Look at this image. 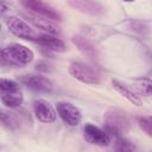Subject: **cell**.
Instances as JSON below:
<instances>
[{
    "mask_svg": "<svg viewBox=\"0 0 152 152\" xmlns=\"http://www.w3.org/2000/svg\"><path fill=\"white\" fill-rule=\"evenodd\" d=\"M71 40H72L74 45L80 50V52L82 55H84L88 58H95L96 57L95 48L87 38H84L82 36H74Z\"/></svg>",
    "mask_w": 152,
    "mask_h": 152,
    "instance_id": "13",
    "label": "cell"
},
{
    "mask_svg": "<svg viewBox=\"0 0 152 152\" xmlns=\"http://www.w3.org/2000/svg\"><path fill=\"white\" fill-rule=\"evenodd\" d=\"M36 43H38L39 45L44 46L48 50L55 51V52H64L66 51V45L64 44L63 40H61L59 38H57L55 34H50V33H45V34H39L34 38Z\"/></svg>",
    "mask_w": 152,
    "mask_h": 152,
    "instance_id": "11",
    "label": "cell"
},
{
    "mask_svg": "<svg viewBox=\"0 0 152 152\" xmlns=\"http://www.w3.org/2000/svg\"><path fill=\"white\" fill-rule=\"evenodd\" d=\"M33 59V52L25 45L13 43L1 50V63L18 66L31 63Z\"/></svg>",
    "mask_w": 152,
    "mask_h": 152,
    "instance_id": "1",
    "label": "cell"
},
{
    "mask_svg": "<svg viewBox=\"0 0 152 152\" xmlns=\"http://www.w3.org/2000/svg\"><path fill=\"white\" fill-rule=\"evenodd\" d=\"M33 108H34V114L37 119L44 124H51L57 118V112L51 106V103L48 102L46 100H43V99L36 100Z\"/></svg>",
    "mask_w": 152,
    "mask_h": 152,
    "instance_id": "10",
    "label": "cell"
},
{
    "mask_svg": "<svg viewBox=\"0 0 152 152\" xmlns=\"http://www.w3.org/2000/svg\"><path fill=\"white\" fill-rule=\"evenodd\" d=\"M0 89H1V93H11V91L20 90L17 82H14L12 80H7V78H1V81H0Z\"/></svg>",
    "mask_w": 152,
    "mask_h": 152,
    "instance_id": "17",
    "label": "cell"
},
{
    "mask_svg": "<svg viewBox=\"0 0 152 152\" xmlns=\"http://www.w3.org/2000/svg\"><path fill=\"white\" fill-rule=\"evenodd\" d=\"M28 20L38 28L43 30L44 32L46 33H50V34H57L59 32V28L57 25L53 24V20H50L48 18H44V17H40V15H30L28 17Z\"/></svg>",
    "mask_w": 152,
    "mask_h": 152,
    "instance_id": "12",
    "label": "cell"
},
{
    "mask_svg": "<svg viewBox=\"0 0 152 152\" xmlns=\"http://www.w3.org/2000/svg\"><path fill=\"white\" fill-rule=\"evenodd\" d=\"M150 118H151V119H152V116H150Z\"/></svg>",
    "mask_w": 152,
    "mask_h": 152,
    "instance_id": "23",
    "label": "cell"
},
{
    "mask_svg": "<svg viewBox=\"0 0 152 152\" xmlns=\"http://www.w3.org/2000/svg\"><path fill=\"white\" fill-rule=\"evenodd\" d=\"M24 97L20 90L11 91V93H1V102L5 107L8 108H17L23 104Z\"/></svg>",
    "mask_w": 152,
    "mask_h": 152,
    "instance_id": "15",
    "label": "cell"
},
{
    "mask_svg": "<svg viewBox=\"0 0 152 152\" xmlns=\"http://www.w3.org/2000/svg\"><path fill=\"white\" fill-rule=\"evenodd\" d=\"M139 127L145 132V134L152 138V119L151 118H139L138 119Z\"/></svg>",
    "mask_w": 152,
    "mask_h": 152,
    "instance_id": "20",
    "label": "cell"
},
{
    "mask_svg": "<svg viewBox=\"0 0 152 152\" xmlns=\"http://www.w3.org/2000/svg\"><path fill=\"white\" fill-rule=\"evenodd\" d=\"M135 88L139 94L144 96H151L152 95V80L148 77L139 78L135 82Z\"/></svg>",
    "mask_w": 152,
    "mask_h": 152,
    "instance_id": "16",
    "label": "cell"
},
{
    "mask_svg": "<svg viewBox=\"0 0 152 152\" xmlns=\"http://www.w3.org/2000/svg\"><path fill=\"white\" fill-rule=\"evenodd\" d=\"M84 138L89 144L96 146H108L110 142V134L93 124H86Z\"/></svg>",
    "mask_w": 152,
    "mask_h": 152,
    "instance_id": "7",
    "label": "cell"
},
{
    "mask_svg": "<svg viewBox=\"0 0 152 152\" xmlns=\"http://www.w3.org/2000/svg\"><path fill=\"white\" fill-rule=\"evenodd\" d=\"M66 1L70 7L88 15L97 17L104 13V7L97 0H66Z\"/></svg>",
    "mask_w": 152,
    "mask_h": 152,
    "instance_id": "9",
    "label": "cell"
},
{
    "mask_svg": "<svg viewBox=\"0 0 152 152\" xmlns=\"http://www.w3.org/2000/svg\"><path fill=\"white\" fill-rule=\"evenodd\" d=\"M112 84H113V88H114L120 95H122L126 100H128L131 103H133L134 106H141V100H140V97H139L133 90H131L127 86L122 84L121 82H119V81H116V80H113V81H112Z\"/></svg>",
    "mask_w": 152,
    "mask_h": 152,
    "instance_id": "14",
    "label": "cell"
},
{
    "mask_svg": "<svg viewBox=\"0 0 152 152\" xmlns=\"http://www.w3.org/2000/svg\"><path fill=\"white\" fill-rule=\"evenodd\" d=\"M122 1H125V2H133V1H135V0H122Z\"/></svg>",
    "mask_w": 152,
    "mask_h": 152,
    "instance_id": "22",
    "label": "cell"
},
{
    "mask_svg": "<svg viewBox=\"0 0 152 152\" xmlns=\"http://www.w3.org/2000/svg\"><path fill=\"white\" fill-rule=\"evenodd\" d=\"M114 137H115V150L124 151V152L134 150V146L128 140H126L124 137H121V135H114Z\"/></svg>",
    "mask_w": 152,
    "mask_h": 152,
    "instance_id": "18",
    "label": "cell"
},
{
    "mask_svg": "<svg viewBox=\"0 0 152 152\" xmlns=\"http://www.w3.org/2000/svg\"><path fill=\"white\" fill-rule=\"evenodd\" d=\"M20 4L27 11L32 12L36 15H40V17L48 18V19L53 20V21H61L62 20L61 14L55 8H52L51 6L45 4L43 0H20Z\"/></svg>",
    "mask_w": 152,
    "mask_h": 152,
    "instance_id": "4",
    "label": "cell"
},
{
    "mask_svg": "<svg viewBox=\"0 0 152 152\" xmlns=\"http://www.w3.org/2000/svg\"><path fill=\"white\" fill-rule=\"evenodd\" d=\"M20 81L27 86L28 88L36 90V91H43V93H49L53 88V83L50 78L39 75V74H28V75H23L20 77Z\"/></svg>",
    "mask_w": 152,
    "mask_h": 152,
    "instance_id": "8",
    "label": "cell"
},
{
    "mask_svg": "<svg viewBox=\"0 0 152 152\" xmlns=\"http://www.w3.org/2000/svg\"><path fill=\"white\" fill-rule=\"evenodd\" d=\"M106 131L110 135H122L129 131L131 120L127 114L120 109H109L103 115Z\"/></svg>",
    "mask_w": 152,
    "mask_h": 152,
    "instance_id": "2",
    "label": "cell"
},
{
    "mask_svg": "<svg viewBox=\"0 0 152 152\" xmlns=\"http://www.w3.org/2000/svg\"><path fill=\"white\" fill-rule=\"evenodd\" d=\"M36 70L39 71V72H51L53 70V65L46 61H39L37 64H36Z\"/></svg>",
    "mask_w": 152,
    "mask_h": 152,
    "instance_id": "21",
    "label": "cell"
},
{
    "mask_svg": "<svg viewBox=\"0 0 152 152\" xmlns=\"http://www.w3.org/2000/svg\"><path fill=\"white\" fill-rule=\"evenodd\" d=\"M1 122L4 124V126H6L8 128H15L18 126L17 118L12 113L1 112Z\"/></svg>",
    "mask_w": 152,
    "mask_h": 152,
    "instance_id": "19",
    "label": "cell"
},
{
    "mask_svg": "<svg viewBox=\"0 0 152 152\" xmlns=\"http://www.w3.org/2000/svg\"><path fill=\"white\" fill-rule=\"evenodd\" d=\"M5 24L8 28V31L11 33H13L14 36L23 38V39H30V40H34V38L37 37V34L34 33L33 28L23 19L15 17V15H10L5 19Z\"/></svg>",
    "mask_w": 152,
    "mask_h": 152,
    "instance_id": "5",
    "label": "cell"
},
{
    "mask_svg": "<svg viewBox=\"0 0 152 152\" xmlns=\"http://www.w3.org/2000/svg\"><path fill=\"white\" fill-rule=\"evenodd\" d=\"M69 74L86 84H99L101 81V75L90 65L82 62H74L69 66Z\"/></svg>",
    "mask_w": 152,
    "mask_h": 152,
    "instance_id": "3",
    "label": "cell"
},
{
    "mask_svg": "<svg viewBox=\"0 0 152 152\" xmlns=\"http://www.w3.org/2000/svg\"><path fill=\"white\" fill-rule=\"evenodd\" d=\"M56 110L59 118L69 126H78L82 121L81 110L70 102L61 101L56 104Z\"/></svg>",
    "mask_w": 152,
    "mask_h": 152,
    "instance_id": "6",
    "label": "cell"
}]
</instances>
